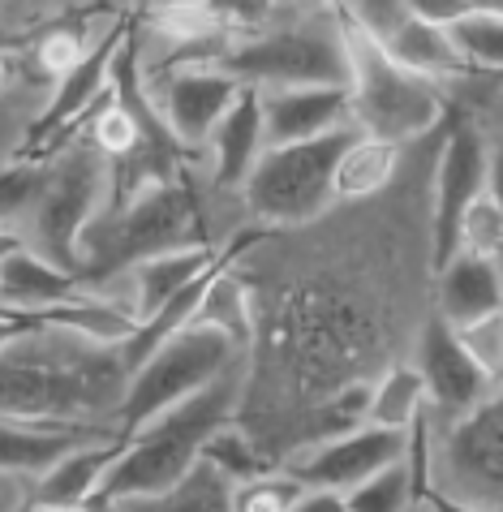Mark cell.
Instances as JSON below:
<instances>
[{"instance_id":"cell-1","label":"cell","mask_w":503,"mask_h":512,"mask_svg":"<svg viewBox=\"0 0 503 512\" xmlns=\"http://www.w3.org/2000/svg\"><path fill=\"white\" fill-rule=\"evenodd\" d=\"M443 130L413 142L383 198L336 203L237 254L254 327L237 422L276 469L306 448L310 418L332 396L413 358L435 310L430 181Z\"/></svg>"},{"instance_id":"cell-2","label":"cell","mask_w":503,"mask_h":512,"mask_svg":"<svg viewBox=\"0 0 503 512\" xmlns=\"http://www.w3.org/2000/svg\"><path fill=\"white\" fill-rule=\"evenodd\" d=\"M0 418L121 422L134 366L125 340H99L74 327H26L0 340Z\"/></svg>"},{"instance_id":"cell-3","label":"cell","mask_w":503,"mask_h":512,"mask_svg":"<svg viewBox=\"0 0 503 512\" xmlns=\"http://www.w3.org/2000/svg\"><path fill=\"white\" fill-rule=\"evenodd\" d=\"M108 198L112 160L82 134L52 155L5 164L0 220L5 237L82 276V241L108 211Z\"/></svg>"},{"instance_id":"cell-4","label":"cell","mask_w":503,"mask_h":512,"mask_svg":"<svg viewBox=\"0 0 503 512\" xmlns=\"http://www.w3.org/2000/svg\"><path fill=\"white\" fill-rule=\"evenodd\" d=\"M241 401H246V353L228 366V371L203 388L177 409H168L164 418L142 426L138 435H129L121 461L112 465V474L99 491L91 508H104L112 500H129V495H160L172 491L181 478L194 474V465L203 461V448L228 422H237Z\"/></svg>"},{"instance_id":"cell-5","label":"cell","mask_w":503,"mask_h":512,"mask_svg":"<svg viewBox=\"0 0 503 512\" xmlns=\"http://www.w3.org/2000/svg\"><path fill=\"white\" fill-rule=\"evenodd\" d=\"M254 91H297V87H353L349 13L332 5L284 9L258 35L233 39L211 61Z\"/></svg>"},{"instance_id":"cell-6","label":"cell","mask_w":503,"mask_h":512,"mask_svg":"<svg viewBox=\"0 0 503 512\" xmlns=\"http://www.w3.org/2000/svg\"><path fill=\"white\" fill-rule=\"evenodd\" d=\"M349 52H353V121L362 134H375L400 147H413L439 134L452 117L448 91L435 78L405 69L366 26L349 18Z\"/></svg>"},{"instance_id":"cell-7","label":"cell","mask_w":503,"mask_h":512,"mask_svg":"<svg viewBox=\"0 0 503 512\" xmlns=\"http://www.w3.org/2000/svg\"><path fill=\"white\" fill-rule=\"evenodd\" d=\"M362 134L357 125L293 147H267L250 181L241 186V207L250 224L267 233L306 229L336 207V168L349 142Z\"/></svg>"},{"instance_id":"cell-8","label":"cell","mask_w":503,"mask_h":512,"mask_svg":"<svg viewBox=\"0 0 503 512\" xmlns=\"http://www.w3.org/2000/svg\"><path fill=\"white\" fill-rule=\"evenodd\" d=\"M241 353L246 349L237 345V336L215 323L194 319L190 327H181L177 336L164 340L134 371V383H129V396L121 409L125 435H138L142 426L164 418L168 409H177L181 401H190V396L211 388Z\"/></svg>"},{"instance_id":"cell-9","label":"cell","mask_w":503,"mask_h":512,"mask_svg":"<svg viewBox=\"0 0 503 512\" xmlns=\"http://www.w3.org/2000/svg\"><path fill=\"white\" fill-rule=\"evenodd\" d=\"M430 491L473 512H503V383L473 414L430 426Z\"/></svg>"},{"instance_id":"cell-10","label":"cell","mask_w":503,"mask_h":512,"mask_svg":"<svg viewBox=\"0 0 503 512\" xmlns=\"http://www.w3.org/2000/svg\"><path fill=\"white\" fill-rule=\"evenodd\" d=\"M486 177H491V138L452 112L439 142L435 181H430V263H435V276L461 250V220L486 194Z\"/></svg>"},{"instance_id":"cell-11","label":"cell","mask_w":503,"mask_h":512,"mask_svg":"<svg viewBox=\"0 0 503 512\" xmlns=\"http://www.w3.org/2000/svg\"><path fill=\"white\" fill-rule=\"evenodd\" d=\"M142 87H147L151 104L164 117L172 138L198 160L207 155V142L220 130L228 108L246 91L233 74H224L215 65H168V69H151V74L142 69Z\"/></svg>"},{"instance_id":"cell-12","label":"cell","mask_w":503,"mask_h":512,"mask_svg":"<svg viewBox=\"0 0 503 512\" xmlns=\"http://www.w3.org/2000/svg\"><path fill=\"white\" fill-rule=\"evenodd\" d=\"M413 366L426 383V418L430 426H448L456 418L473 414L499 383L478 366V358L465 349L461 332L430 310V319L422 323L418 345H413Z\"/></svg>"},{"instance_id":"cell-13","label":"cell","mask_w":503,"mask_h":512,"mask_svg":"<svg viewBox=\"0 0 503 512\" xmlns=\"http://www.w3.org/2000/svg\"><path fill=\"white\" fill-rule=\"evenodd\" d=\"M409 444H413V431H387V426L366 422L349 435H332V439H319V444L297 448L293 457H284L280 469L297 478L301 487L349 495L366 478H375L379 469L405 461Z\"/></svg>"},{"instance_id":"cell-14","label":"cell","mask_w":503,"mask_h":512,"mask_svg":"<svg viewBox=\"0 0 503 512\" xmlns=\"http://www.w3.org/2000/svg\"><path fill=\"white\" fill-rule=\"evenodd\" d=\"M125 435L121 422H61V418H0L5 439V474L39 482L82 444Z\"/></svg>"},{"instance_id":"cell-15","label":"cell","mask_w":503,"mask_h":512,"mask_svg":"<svg viewBox=\"0 0 503 512\" xmlns=\"http://www.w3.org/2000/svg\"><path fill=\"white\" fill-rule=\"evenodd\" d=\"M263 125L267 147H293L336 130H349L353 95L349 87H297V91H263Z\"/></svg>"},{"instance_id":"cell-16","label":"cell","mask_w":503,"mask_h":512,"mask_svg":"<svg viewBox=\"0 0 503 512\" xmlns=\"http://www.w3.org/2000/svg\"><path fill=\"white\" fill-rule=\"evenodd\" d=\"M267 151V125H263V91L246 87L241 99L228 108V117L220 121V130L207 142V177L215 190L241 194V186L250 181Z\"/></svg>"},{"instance_id":"cell-17","label":"cell","mask_w":503,"mask_h":512,"mask_svg":"<svg viewBox=\"0 0 503 512\" xmlns=\"http://www.w3.org/2000/svg\"><path fill=\"white\" fill-rule=\"evenodd\" d=\"M86 297V280L69 267L43 259L39 250L5 237L0 254V306L5 310H48Z\"/></svg>"},{"instance_id":"cell-18","label":"cell","mask_w":503,"mask_h":512,"mask_svg":"<svg viewBox=\"0 0 503 512\" xmlns=\"http://www.w3.org/2000/svg\"><path fill=\"white\" fill-rule=\"evenodd\" d=\"M503 310V267L478 254H456L435 276V315L452 327H469Z\"/></svg>"},{"instance_id":"cell-19","label":"cell","mask_w":503,"mask_h":512,"mask_svg":"<svg viewBox=\"0 0 503 512\" xmlns=\"http://www.w3.org/2000/svg\"><path fill=\"white\" fill-rule=\"evenodd\" d=\"M129 444V435L117 439H99V444H82L78 452L43 474L35 482V504H74V508H91L104 491V482L112 474V465L121 461V452Z\"/></svg>"},{"instance_id":"cell-20","label":"cell","mask_w":503,"mask_h":512,"mask_svg":"<svg viewBox=\"0 0 503 512\" xmlns=\"http://www.w3.org/2000/svg\"><path fill=\"white\" fill-rule=\"evenodd\" d=\"M228 250L233 246H194V250L160 254V259L129 267V276H134V297H138V327L151 315H160L172 297L185 293L194 280H203L211 267H220Z\"/></svg>"},{"instance_id":"cell-21","label":"cell","mask_w":503,"mask_h":512,"mask_svg":"<svg viewBox=\"0 0 503 512\" xmlns=\"http://www.w3.org/2000/svg\"><path fill=\"white\" fill-rule=\"evenodd\" d=\"M405 160H409V147H400V142L357 134L336 168V203H370V198H383L400 181V173H405Z\"/></svg>"},{"instance_id":"cell-22","label":"cell","mask_w":503,"mask_h":512,"mask_svg":"<svg viewBox=\"0 0 503 512\" xmlns=\"http://www.w3.org/2000/svg\"><path fill=\"white\" fill-rule=\"evenodd\" d=\"M379 44L392 52L405 69H413V74H422V78H435L439 87L443 82H452V78H461L469 69L465 52L456 48V39H452V31L443 22L405 18L392 35L379 39Z\"/></svg>"},{"instance_id":"cell-23","label":"cell","mask_w":503,"mask_h":512,"mask_svg":"<svg viewBox=\"0 0 503 512\" xmlns=\"http://www.w3.org/2000/svg\"><path fill=\"white\" fill-rule=\"evenodd\" d=\"M95 512H237V482L211 461H198L194 474L181 478L172 491L129 495V500H112Z\"/></svg>"},{"instance_id":"cell-24","label":"cell","mask_w":503,"mask_h":512,"mask_svg":"<svg viewBox=\"0 0 503 512\" xmlns=\"http://www.w3.org/2000/svg\"><path fill=\"white\" fill-rule=\"evenodd\" d=\"M426 418V383L413 362H400L392 371L375 379V396H370V422L387 426V431H413Z\"/></svg>"},{"instance_id":"cell-25","label":"cell","mask_w":503,"mask_h":512,"mask_svg":"<svg viewBox=\"0 0 503 512\" xmlns=\"http://www.w3.org/2000/svg\"><path fill=\"white\" fill-rule=\"evenodd\" d=\"M0 5H5V44L82 13H138V0H0Z\"/></svg>"},{"instance_id":"cell-26","label":"cell","mask_w":503,"mask_h":512,"mask_svg":"<svg viewBox=\"0 0 503 512\" xmlns=\"http://www.w3.org/2000/svg\"><path fill=\"white\" fill-rule=\"evenodd\" d=\"M456 48L465 52L469 69H486V74H503V13L491 9H465L452 26Z\"/></svg>"},{"instance_id":"cell-27","label":"cell","mask_w":503,"mask_h":512,"mask_svg":"<svg viewBox=\"0 0 503 512\" xmlns=\"http://www.w3.org/2000/svg\"><path fill=\"white\" fill-rule=\"evenodd\" d=\"M461 250L503 267V207L491 198V190H486L478 203L465 211V220H461ZM461 250H456V254H461Z\"/></svg>"},{"instance_id":"cell-28","label":"cell","mask_w":503,"mask_h":512,"mask_svg":"<svg viewBox=\"0 0 503 512\" xmlns=\"http://www.w3.org/2000/svg\"><path fill=\"white\" fill-rule=\"evenodd\" d=\"M297 0H207L211 18L220 22V31L228 39H241V35H258L263 26H271L284 9H293Z\"/></svg>"},{"instance_id":"cell-29","label":"cell","mask_w":503,"mask_h":512,"mask_svg":"<svg viewBox=\"0 0 503 512\" xmlns=\"http://www.w3.org/2000/svg\"><path fill=\"white\" fill-rule=\"evenodd\" d=\"M301 482L289 478L284 469L276 474H263L254 482H241L237 487V512H293V504L301 500Z\"/></svg>"},{"instance_id":"cell-30","label":"cell","mask_w":503,"mask_h":512,"mask_svg":"<svg viewBox=\"0 0 503 512\" xmlns=\"http://www.w3.org/2000/svg\"><path fill=\"white\" fill-rule=\"evenodd\" d=\"M465 340V349L478 358V366L486 375H491L495 383H503V310L491 319H478V323H469V327H456Z\"/></svg>"},{"instance_id":"cell-31","label":"cell","mask_w":503,"mask_h":512,"mask_svg":"<svg viewBox=\"0 0 503 512\" xmlns=\"http://www.w3.org/2000/svg\"><path fill=\"white\" fill-rule=\"evenodd\" d=\"M413 18H426V22H443V26H452L461 13L469 9L465 0H405Z\"/></svg>"},{"instance_id":"cell-32","label":"cell","mask_w":503,"mask_h":512,"mask_svg":"<svg viewBox=\"0 0 503 512\" xmlns=\"http://www.w3.org/2000/svg\"><path fill=\"white\" fill-rule=\"evenodd\" d=\"M293 512H349V495L306 487V491H301V500L293 504Z\"/></svg>"},{"instance_id":"cell-33","label":"cell","mask_w":503,"mask_h":512,"mask_svg":"<svg viewBox=\"0 0 503 512\" xmlns=\"http://www.w3.org/2000/svg\"><path fill=\"white\" fill-rule=\"evenodd\" d=\"M486 190L503 207V142H491V177H486Z\"/></svg>"},{"instance_id":"cell-34","label":"cell","mask_w":503,"mask_h":512,"mask_svg":"<svg viewBox=\"0 0 503 512\" xmlns=\"http://www.w3.org/2000/svg\"><path fill=\"white\" fill-rule=\"evenodd\" d=\"M168 5H207V0H147V9H168Z\"/></svg>"},{"instance_id":"cell-35","label":"cell","mask_w":503,"mask_h":512,"mask_svg":"<svg viewBox=\"0 0 503 512\" xmlns=\"http://www.w3.org/2000/svg\"><path fill=\"white\" fill-rule=\"evenodd\" d=\"M469 9H491V13H503V0H465Z\"/></svg>"},{"instance_id":"cell-36","label":"cell","mask_w":503,"mask_h":512,"mask_svg":"<svg viewBox=\"0 0 503 512\" xmlns=\"http://www.w3.org/2000/svg\"><path fill=\"white\" fill-rule=\"evenodd\" d=\"M301 5H332V9H344V13H349V9H353V0H301Z\"/></svg>"}]
</instances>
